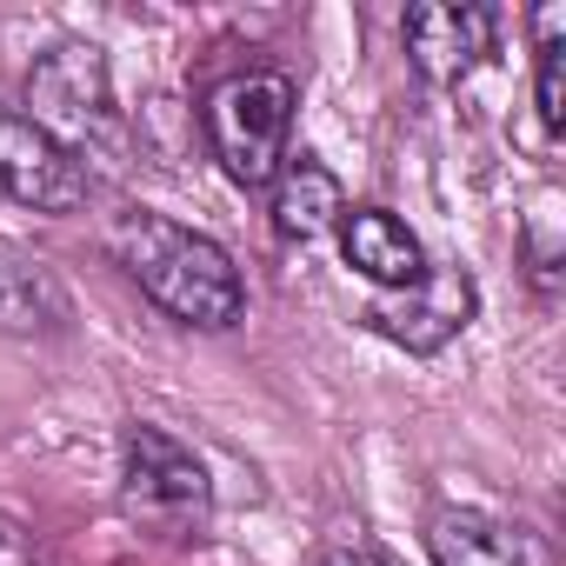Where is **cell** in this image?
<instances>
[{"mask_svg":"<svg viewBox=\"0 0 566 566\" xmlns=\"http://www.w3.org/2000/svg\"><path fill=\"white\" fill-rule=\"evenodd\" d=\"M28 120L34 127H48L67 154H81L94 134H107L114 127V94H107V61H101V48H81V41H67V48H54L34 74H28ZM87 160V154H81Z\"/></svg>","mask_w":566,"mask_h":566,"instance_id":"5b68a950","label":"cell"},{"mask_svg":"<svg viewBox=\"0 0 566 566\" xmlns=\"http://www.w3.org/2000/svg\"><path fill=\"white\" fill-rule=\"evenodd\" d=\"M566 8H539L533 14V54H539V127L559 134L566 127Z\"/></svg>","mask_w":566,"mask_h":566,"instance_id":"8fae6325","label":"cell"},{"mask_svg":"<svg viewBox=\"0 0 566 566\" xmlns=\"http://www.w3.org/2000/svg\"><path fill=\"white\" fill-rule=\"evenodd\" d=\"M294 81L273 74V67H253V74H233L207 94V140H213V160L227 167L233 187L260 193L273 187L280 160H287V134H294Z\"/></svg>","mask_w":566,"mask_h":566,"instance_id":"3957f363","label":"cell"},{"mask_svg":"<svg viewBox=\"0 0 566 566\" xmlns=\"http://www.w3.org/2000/svg\"><path fill=\"white\" fill-rule=\"evenodd\" d=\"M473 314H480L473 273H467V266H433V260H427V273L413 280V287L380 294L360 321H367L380 340L407 347V354H440L447 340H460V334L473 327Z\"/></svg>","mask_w":566,"mask_h":566,"instance_id":"8992f818","label":"cell"},{"mask_svg":"<svg viewBox=\"0 0 566 566\" xmlns=\"http://www.w3.org/2000/svg\"><path fill=\"white\" fill-rule=\"evenodd\" d=\"M107 253L127 266L134 287L180 327L227 334L247 314V280H240L233 253L213 233H200V227H180V220H167L154 207H127L107 227Z\"/></svg>","mask_w":566,"mask_h":566,"instance_id":"6da1fadb","label":"cell"},{"mask_svg":"<svg viewBox=\"0 0 566 566\" xmlns=\"http://www.w3.org/2000/svg\"><path fill=\"white\" fill-rule=\"evenodd\" d=\"M400 41H407V61L420 67V81L453 87L493 54V8H473V0H420L400 21Z\"/></svg>","mask_w":566,"mask_h":566,"instance_id":"52a82bcc","label":"cell"},{"mask_svg":"<svg viewBox=\"0 0 566 566\" xmlns=\"http://www.w3.org/2000/svg\"><path fill=\"white\" fill-rule=\"evenodd\" d=\"M266 213H273V233L280 240H301L307 247V240H321V233L340 227L347 187H340V174L327 160L287 154V160H280V174H273V187H266Z\"/></svg>","mask_w":566,"mask_h":566,"instance_id":"9c48e42d","label":"cell"},{"mask_svg":"<svg viewBox=\"0 0 566 566\" xmlns=\"http://www.w3.org/2000/svg\"><path fill=\"white\" fill-rule=\"evenodd\" d=\"M334 233H340V260L354 273H367L380 294H400V287H413V280L427 273L420 233L400 213H387V207H347Z\"/></svg>","mask_w":566,"mask_h":566,"instance_id":"ba28073f","label":"cell"},{"mask_svg":"<svg viewBox=\"0 0 566 566\" xmlns=\"http://www.w3.org/2000/svg\"><path fill=\"white\" fill-rule=\"evenodd\" d=\"M427 553H433V566H539V553L520 526H506L493 513H467V506L433 513Z\"/></svg>","mask_w":566,"mask_h":566,"instance_id":"30bf717a","label":"cell"},{"mask_svg":"<svg viewBox=\"0 0 566 566\" xmlns=\"http://www.w3.org/2000/svg\"><path fill=\"white\" fill-rule=\"evenodd\" d=\"M0 200L34 213H81L94 200V174L21 107H0Z\"/></svg>","mask_w":566,"mask_h":566,"instance_id":"277c9868","label":"cell"},{"mask_svg":"<svg viewBox=\"0 0 566 566\" xmlns=\"http://www.w3.org/2000/svg\"><path fill=\"white\" fill-rule=\"evenodd\" d=\"M321 566H394V559H387L380 546H334Z\"/></svg>","mask_w":566,"mask_h":566,"instance_id":"4fadbf2b","label":"cell"},{"mask_svg":"<svg viewBox=\"0 0 566 566\" xmlns=\"http://www.w3.org/2000/svg\"><path fill=\"white\" fill-rule=\"evenodd\" d=\"M553 193H539L533 200V213H526V273H533V287L539 294H553V280H559V240H553Z\"/></svg>","mask_w":566,"mask_h":566,"instance_id":"7c38bea8","label":"cell"},{"mask_svg":"<svg viewBox=\"0 0 566 566\" xmlns=\"http://www.w3.org/2000/svg\"><path fill=\"white\" fill-rule=\"evenodd\" d=\"M120 513L147 539H200L213 520V480L167 427L134 420L120 433Z\"/></svg>","mask_w":566,"mask_h":566,"instance_id":"7a4b0ae2","label":"cell"}]
</instances>
